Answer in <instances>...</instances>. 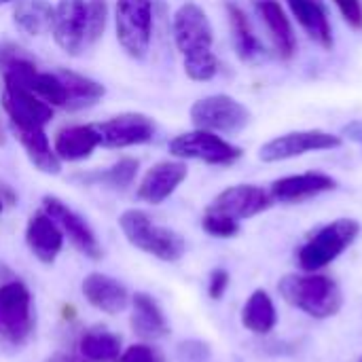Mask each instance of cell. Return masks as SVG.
<instances>
[{"mask_svg":"<svg viewBox=\"0 0 362 362\" xmlns=\"http://www.w3.org/2000/svg\"><path fill=\"white\" fill-rule=\"evenodd\" d=\"M333 4L352 30H362V0H333Z\"/></svg>","mask_w":362,"mask_h":362,"instance_id":"33","label":"cell"},{"mask_svg":"<svg viewBox=\"0 0 362 362\" xmlns=\"http://www.w3.org/2000/svg\"><path fill=\"white\" fill-rule=\"evenodd\" d=\"M0 212H2V197H0Z\"/></svg>","mask_w":362,"mask_h":362,"instance_id":"39","label":"cell"},{"mask_svg":"<svg viewBox=\"0 0 362 362\" xmlns=\"http://www.w3.org/2000/svg\"><path fill=\"white\" fill-rule=\"evenodd\" d=\"M138 170H140V161L136 157H121L110 168L85 176V182H95V185H104L117 191H125L134 185Z\"/></svg>","mask_w":362,"mask_h":362,"instance_id":"29","label":"cell"},{"mask_svg":"<svg viewBox=\"0 0 362 362\" xmlns=\"http://www.w3.org/2000/svg\"><path fill=\"white\" fill-rule=\"evenodd\" d=\"M11 134L15 140L21 144L25 157L30 163L49 176H57L62 172V161L53 151V144L47 136L45 125H34V123H8Z\"/></svg>","mask_w":362,"mask_h":362,"instance_id":"16","label":"cell"},{"mask_svg":"<svg viewBox=\"0 0 362 362\" xmlns=\"http://www.w3.org/2000/svg\"><path fill=\"white\" fill-rule=\"evenodd\" d=\"M229 272L227 269H214L212 274H210V280H208V295L212 297V299H221L223 295H225V291L229 288Z\"/></svg>","mask_w":362,"mask_h":362,"instance_id":"35","label":"cell"},{"mask_svg":"<svg viewBox=\"0 0 362 362\" xmlns=\"http://www.w3.org/2000/svg\"><path fill=\"white\" fill-rule=\"evenodd\" d=\"M255 8L274 40L278 55L282 59H293L297 53V36H295L291 17L286 15L282 4L278 0H257Z\"/></svg>","mask_w":362,"mask_h":362,"instance_id":"21","label":"cell"},{"mask_svg":"<svg viewBox=\"0 0 362 362\" xmlns=\"http://www.w3.org/2000/svg\"><path fill=\"white\" fill-rule=\"evenodd\" d=\"M0 144H4V136H2V127H0Z\"/></svg>","mask_w":362,"mask_h":362,"instance_id":"38","label":"cell"},{"mask_svg":"<svg viewBox=\"0 0 362 362\" xmlns=\"http://www.w3.org/2000/svg\"><path fill=\"white\" fill-rule=\"evenodd\" d=\"M51 36L64 53L81 55L87 49V0H57Z\"/></svg>","mask_w":362,"mask_h":362,"instance_id":"11","label":"cell"},{"mask_svg":"<svg viewBox=\"0 0 362 362\" xmlns=\"http://www.w3.org/2000/svg\"><path fill=\"white\" fill-rule=\"evenodd\" d=\"M242 325L255 335H267L278 325V314L272 297L265 291H255L242 310Z\"/></svg>","mask_w":362,"mask_h":362,"instance_id":"27","label":"cell"},{"mask_svg":"<svg viewBox=\"0 0 362 362\" xmlns=\"http://www.w3.org/2000/svg\"><path fill=\"white\" fill-rule=\"evenodd\" d=\"M132 329L142 339H161L170 333V325L159 308V303L146 295L136 293L132 297Z\"/></svg>","mask_w":362,"mask_h":362,"instance_id":"23","label":"cell"},{"mask_svg":"<svg viewBox=\"0 0 362 362\" xmlns=\"http://www.w3.org/2000/svg\"><path fill=\"white\" fill-rule=\"evenodd\" d=\"M95 127L100 134V146L115 151L148 144L157 134L155 121L144 112H121L95 123Z\"/></svg>","mask_w":362,"mask_h":362,"instance_id":"10","label":"cell"},{"mask_svg":"<svg viewBox=\"0 0 362 362\" xmlns=\"http://www.w3.org/2000/svg\"><path fill=\"white\" fill-rule=\"evenodd\" d=\"M202 229L212 238L227 240V238H233L240 233V221L225 216L221 212H214V210H206V214L202 218Z\"/></svg>","mask_w":362,"mask_h":362,"instance_id":"31","label":"cell"},{"mask_svg":"<svg viewBox=\"0 0 362 362\" xmlns=\"http://www.w3.org/2000/svg\"><path fill=\"white\" fill-rule=\"evenodd\" d=\"M83 358L89 362H117L121 356V339L106 331H89L78 341Z\"/></svg>","mask_w":362,"mask_h":362,"instance_id":"28","label":"cell"},{"mask_svg":"<svg viewBox=\"0 0 362 362\" xmlns=\"http://www.w3.org/2000/svg\"><path fill=\"white\" fill-rule=\"evenodd\" d=\"M42 210L57 223L64 238H68L70 244L81 255H85L87 259H93V261L102 259V246L98 242V235L93 233L91 225L76 210H72L66 202H62L55 195L42 197Z\"/></svg>","mask_w":362,"mask_h":362,"instance_id":"12","label":"cell"},{"mask_svg":"<svg viewBox=\"0 0 362 362\" xmlns=\"http://www.w3.org/2000/svg\"><path fill=\"white\" fill-rule=\"evenodd\" d=\"M81 291H83V297L87 299V303L108 316H115L119 312H123L127 305H129V293L127 288L106 276V274H89L83 284H81Z\"/></svg>","mask_w":362,"mask_h":362,"instance_id":"20","label":"cell"},{"mask_svg":"<svg viewBox=\"0 0 362 362\" xmlns=\"http://www.w3.org/2000/svg\"><path fill=\"white\" fill-rule=\"evenodd\" d=\"M2 110L8 119V123H34V125H49L53 119L55 108L47 104L42 98H38L32 89L17 81H2Z\"/></svg>","mask_w":362,"mask_h":362,"instance_id":"13","label":"cell"},{"mask_svg":"<svg viewBox=\"0 0 362 362\" xmlns=\"http://www.w3.org/2000/svg\"><path fill=\"white\" fill-rule=\"evenodd\" d=\"M168 151L174 159L182 161H202L208 165H233L242 159V148L225 140L221 134L206 132V129H193L185 132L170 140Z\"/></svg>","mask_w":362,"mask_h":362,"instance_id":"7","label":"cell"},{"mask_svg":"<svg viewBox=\"0 0 362 362\" xmlns=\"http://www.w3.org/2000/svg\"><path fill=\"white\" fill-rule=\"evenodd\" d=\"M64 87H66V95H68V102H66V110H83V108H91L95 106L104 93H106V87L91 78V76H85L81 72H74V70H66V68H59L57 70Z\"/></svg>","mask_w":362,"mask_h":362,"instance_id":"25","label":"cell"},{"mask_svg":"<svg viewBox=\"0 0 362 362\" xmlns=\"http://www.w3.org/2000/svg\"><path fill=\"white\" fill-rule=\"evenodd\" d=\"M361 233V225L354 218H337L325 225L312 235L299 250V265L303 272H320L344 255Z\"/></svg>","mask_w":362,"mask_h":362,"instance_id":"6","label":"cell"},{"mask_svg":"<svg viewBox=\"0 0 362 362\" xmlns=\"http://www.w3.org/2000/svg\"><path fill=\"white\" fill-rule=\"evenodd\" d=\"M34 329L32 295L19 280L0 284V348L21 350Z\"/></svg>","mask_w":362,"mask_h":362,"instance_id":"5","label":"cell"},{"mask_svg":"<svg viewBox=\"0 0 362 362\" xmlns=\"http://www.w3.org/2000/svg\"><path fill=\"white\" fill-rule=\"evenodd\" d=\"M117 362H163V356L146 344H134L125 352H121Z\"/></svg>","mask_w":362,"mask_h":362,"instance_id":"32","label":"cell"},{"mask_svg":"<svg viewBox=\"0 0 362 362\" xmlns=\"http://www.w3.org/2000/svg\"><path fill=\"white\" fill-rule=\"evenodd\" d=\"M344 144L341 136L322 132V129H303V132H288L259 148V159L265 163H278L286 159H295L308 153L320 151H335Z\"/></svg>","mask_w":362,"mask_h":362,"instance_id":"9","label":"cell"},{"mask_svg":"<svg viewBox=\"0 0 362 362\" xmlns=\"http://www.w3.org/2000/svg\"><path fill=\"white\" fill-rule=\"evenodd\" d=\"M278 288L286 303L305 312L312 318H320V320L331 318L344 305V297L335 280L316 272H308L303 276L301 274L284 276Z\"/></svg>","mask_w":362,"mask_h":362,"instance_id":"2","label":"cell"},{"mask_svg":"<svg viewBox=\"0 0 362 362\" xmlns=\"http://www.w3.org/2000/svg\"><path fill=\"white\" fill-rule=\"evenodd\" d=\"M286 4L308 38H312L322 49L333 47V30L325 0H286Z\"/></svg>","mask_w":362,"mask_h":362,"instance_id":"22","label":"cell"},{"mask_svg":"<svg viewBox=\"0 0 362 362\" xmlns=\"http://www.w3.org/2000/svg\"><path fill=\"white\" fill-rule=\"evenodd\" d=\"M25 55H28V49H23L21 45H17L13 40H0V72Z\"/></svg>","mask_w":362,"mask_h":362,"instance_id":"34","label":"cell"},{"mask_svg":"<svg viewBox=\"0 0 362 362\" xmlns=\"http://www.w3.org/2000/svg\"><path fill=\"white\" fill-rule=\"evenodd\" d=\"M187 176H189V168L182 159L159 161L146 170V174L138 185L136 195L144 204L159 206L178 191V187L187 180Z\"/></svg>","mask_w":362,"mask_h":362,"instance_id":"14","label":"cell"},{"mask_svg":"<svg viewBox=\"0 0 362 362\" xmlns=\"http://www.w3.org/2000/svg\"><path fill=\"white\" fill-rule=\"evenodd\" d=\"M11 2H15V0H0V6H4V4H11Z\"/></svg>","mask_w":362,"mask_h":362,"instance_id":"37","label":"cell"},{"mask_svg":"<svg viewBox=\"0 0 362 362\" xmlns=\"http://www.w3.org/2000/svg\"><path fill=\"white\" fill-rule=\"evenodd\" d=\"M172 36L182 55L185 74L195 83H208L218 74V57L212 49L214 30L208 13L197 2H182L172 17Z\"/></svg>","mask_w":362,"mask_h":362,"instance_id":"1","label":"cell"},{"mask_svg":"<svg viewBox=\"0 0 362 362\" xmlns=\"http://www.w3.org/2000/svg\"><path fill=\"white\" fill-rule=\"evenodd\" d=\"M117 42L132 59H144L153 45L155 4L153 0H115Z\"/></svg>","mask_w":362,"mask_h":362,"instance_id":"4","label":"cell"},{"mask_svg":"<svg viewBox=\"0 0 362 362\" xmlns=\"http://www.w3.org/2000/svg\"><path fill=\"white\" fill-rule=\"evenodd\" d=\"M225 8H227V19H229L231 38H233V47H235L238 57L244 59V62H255L257 57L263 55L265 49H263L259 36L255 34L248 15L235 2H227Z\"/></svg>","mask_w":362,"mask_h":362,"instance_id":"26","label":"cell"},{"mask_svg":"<svg viewBox=\"0 0 362 362\" xmlns=\"http://www.w3.org/2000/svg\"><path fill=\"white\" fill-rule=\"evenodd\" d=\"M195 129L214 134H240L250 123V110L227 93H214L193 102L189 110Z\"/></svg>","mask_w":362,"mask_h":362,"instance_id":"8","label":"cell"},{"mask_svg":"<svg viewBox=\"0 0 362 362\" xmlns=\"http://www.w3.org/2000/svg\"><path fill=\"white\" fill-rule=\"evenodd\" d=\"M333 189H337V180L333 176L322 174V172H305V174L278 178L269 187V195L274 202H280V204H301L305 199L318 197Z\"/></svg>","mask_w":362,"mask_h":362,"instance_id":"17","label":"cell"},{"mask_svg":"<svg viewBox=\"0 0 362 362\" xmlns=\"http://www.w3.org/2000/svg\"><path fill=\"white\" fill-rule=\"evenodd\" d=\"M55 4L49 0H15L13 25L25 36H42L51 32Z\"/></svg>","mask_w":362,"mask_h":362,"instance_id":"24","label":"cell"},{"mask_svg":"<svg viewBox=\"0 0 362 362\" xmlns=\"http://www.w3.org/2000/svg\"><path fill=\"white\" fill-rule=\"evenodd\" d=\"M51 144L62 163L85 161L95 153V148H100V134L95 123H74L62 127L53 136Z\"/></svg>","mask_w":362,"mask_h":362,"instance_id":"18","label":"cell"},{"mask_svg":"<svg viewBox=\"0 0 362 362\" xmlns=\"http://www.w3.org/2000/svg\"><path fill=\"white\" fill-rule=\"evenodd\" d=\"M344 134H346L348 138L356 140V142H362V121H354V123H350V125L344 129Z\"/></svg>","mask_w":362,"mask_h":362,"instance_id":"36","label":"cell"},{"mask_svg":"<svg viewBox=\"0 0 362 362\" xmlns=\"http://www.w3.org/2000/svg\"><path fill=\"white\" fill-rule=\"evenodd\" d=\"M108 17V0H87V47H93L104 36Z\"/></svg>","mask_w":362,"mask_h":362,"instance_id":"30","label":"cell"},{"mask_svg":"<svg viewBox=\"0 0 362 362\" xmlns=\"http://www.w3.org/2000/svg\"><path fill=\"white\" fill-rule=\"evenodd\" d=\"M274 204L269 191L257 185H235L225 191H221L214 202L208 206V210L221 212L225 216H231L235 221H246L252 216L263 214Z\"/></svg>","mask_w":362,"mask_h":362,"instance_id":"15","label":"cell"},{"mask_svg":"<svg viewBox=\"0 0 362 362\" xmlns=\"http://www.w3.org/2000/svg\"><path fill=\"white\" fill-rule=\"evenodd\" d=\"M119 227H121L125 240L134 248H138V250H142V252H146L159 261L176 263L185 257L187 244H185L182 235L170 227L157 225L142 210H136V208L125 210L119 216Z\"/></svg>","mask_w":362,"mask_h":362,"instance_id":"3","label":"cell"},{"mask_svg":"<svg viewBox=\"0 0 362 362\" xmlns=\"http://www.w3.org/2000/svg\"><path fill=\"white\" fill-rule=\"evenodd\" d=\"M25 244L40 263L51 265L64 248V233L57 223L40 210L32 214L25 225Z\"/></svg>","mask_w":362,"mask_h":362,"instance_id":"19","label":"cell"}]
</instances>
